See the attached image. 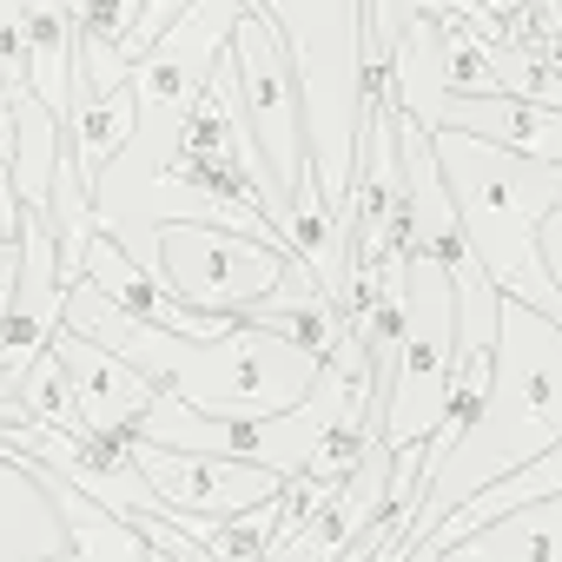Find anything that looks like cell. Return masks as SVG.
Returning <instances> with one entry per match:
<instances>
[{
	"mask_svg": "<svg viewBox=\"0 0 562 562\" xmlns=\"http://www.w3.org/2000/svg\"><path fill=\"white\" fill-rule=\"evenodd\" d=\"M60 325L87 331L93 345H106L113 358H126L133 371H146L159 391H172L205 417H285L318 391L325 371V358H312L299 338L271 325H232L218 338H179L166 325H146L120 312L93 278L67 285Z\"/></svg>",
	"mask_w": 562,
	"mask_h": 562,
	"instance_id": "obj_1",
	"label": "cell"
},
{
	"mask_svg": "<svg viewBox=\"0 0 562 562\" xmlns=\"http://www.w3.org/2000/svg\"><path fill=\"white\" fill-rule=\"evenodd\" d=\"M549 450H562V318H549L542 305H522V299L503 292L490 397H483L470 437L437 463V476L424 490L417 536L443 529L463 503H476L490 483L542 463Z\"/></svg>",
	"mask_w": 562,
	"mask_h": 562,
	"instance_id": "obj_2",
	"label": "cell"
},
{
	"mask_svg": "<svg viewBox=\"0 0 562 562\" xmlns=\"http://www.w3.org/2000/svg\"><path fill=\"white\" fill-rule=\"evenodd\" d=\"M430 146H437L443 186L457 199V225H463L470 258L509 299L542 305L549 318H562V285L542 265V218L562 205V166L509 153V146L457 133V126L430 133Z\"/></svg>",
	"mask_w": 562,
	"mask_h": 562,
	"instance_id": "obj_3",
	"label": "cell"
},
{
	"mask_svg": "<svg viewBox=\"0 0 562 562\" xmlns=\"http://www.w3.org/2000/svg\"><path fill=\"white\" fill-rule=\"evenodd\" d=\"M251 8L285 34L305 74V126H312L318 186L345 225L358 159H364V126H371V47H364L371 0H251Z\"/></svg>",
	"mask_w": 562,
	"mask_h": 562,
	"instance_id": "obj_4",
	"label": "cell"
},
{
	"mask_svg": "<svg viewBox=\"0 0 562 562\" xmlns=\"http://www.w3.org/2000/svg\"><path fill=\"white\" fill-rule=\"evenodd\" d=\"M450 345H457V271L430 251H411L404 331H397L384 397H378V437L391 457L437 437L443 404H450Z\"/></svg>",
	"mask_w": 562,
	"mask_h": 562,
	"instance_id": "obj_5",
	"label": "cell"
},
{
	"mask_svg": "<svg viewBox=\"0 0 562 562\" xmlns=\"http://www.w3.org/2000/svg\"><path fill=\"white\" fill-rule=\"evenodd\" d=\"M232 74H238V100H245V126H251V146L258 159L271 166V179L285 186L292 212H299V192L318 186V159H312V126H305V74L258 8L232 27V47H225Z\"/></svg>",
	"mask_w": 562,
	"mask_h": 562,
	"instance_id": "obj_6",
	"label": "cell"
},
{
	"mask_svg": "<svg viewBox=\"0 0 562 562\" xmlns=\"http://www.w3.org/2000/svg\"><path fill=\"white\" fill-rule=\"evenodd\" d=\"M285 245H265L251 232L232 225H205V218H172L159 225V278L172 285V299H186L205 318H245L251 305H265L285 285Z\"/></svg>",
	"mask_w": 562,
	"mask_h": 562,
	"instance_id": "obj_7",
	"label": "cell"
},
{
	"mask_svg": "<svg viewBox=\"0 0 562 562\" xmlns=\"http://www.w3.org/2000/svg\"><path fill=\"white\" fill-rule=\"evenodd\" d=\"M133 443V463L139 476L153 483V496L186 516V522H225V516H245L271 496H285L292 476H278L265 463H238V457H199V450H166V443H146V437H126Z\"/></svg>",
	"mask_w": 562,
	"mask_h": 562,
	"instance_id": "obj_8",
	"label": "cell"
},
{
	"mask_svg": "<svg viewBox=\"0 0 562 562\" xmlns=\"http://www.w3.org/2000/svg\"><path fill=\"white\" fill-rule=\"evenodd\" d=\"M54 351L74 378V404H80L87 437H133V424L153 411L159 384L146 371H133L126 358H113L106 345H93L87 331H74V325L54 331Z\"/></svg>",
	"mask_w": 562,
	"mask_h": 562,
	"instance_id": "obj_9",
	"label": "cell"
},
{
	"mask_svg": "<svg viewBox=\"0 0 562 562\" xmlns=\"http://www.w3.org/2000/svg\"><path fill=\"white\" fill-rule=\"evenodd\" d=\"M67 542L74 529L47 470L27 450H0V562H54Z\"/></svg>",
	"mask_w": 562,
	"mask_h": 562,
	"instance_id": "obj_10",
	"label": "cell"
},
{
	"mask_svg": "<svg viewBox=\"0 0 562 562\" xmlns=\"http://www.w3.org/2000/svg\"><path fill=\"white\" fill-rule=\"evenodd\" d=\"M424 133H476V139H496L509 153H529V159H549L562 166V113L555 106H536V100H516V93H490V100H457V93H437L424 113H417Z\"/></svg>",
	"mask_w": 562,
	"mask_h": 562,
	"instance_id": "obj_11",
	"label": "cell"
},
{
	"mask_svg": "<svg viewBox=\"0 0 562 562\" xmlns=\"http://www.w3.org/2000/svg\"><path fill=\"white\" fill-rule=\"evenodd\" d=\"M443 555L450 562H562V490L529 496L516 516H490Z\"/></svg>",
	"mask_w": 562,
	"mask_h": 562,
	"instance_id": "obj_12",
	"label": "cell"
},
{
	"mask_svg": "<svg viewBox=\"0 0 562 562\" xmlns=\"http://www.w3.org/2000/svg\"><path fill=\"white\" fill-rule=\"evenodd\" d=\"M133 126H139V100H133V80L120 93H74L67 120H60V153L80 166L87 186H100V172L133 146Z\"/></svg>",
	"mask_w": 562,
	"mask_h": 562,
	"instance_id": "obj_13",
	"label": "cell"
},
{
	"mask_svg": "<svg viewBox=\"0 0 562 562\" xmlns=\"http://www.w3.org/2000/svg\"><path fill=\"white\" fill-rule=\"evenodd\" d=\"M41 470H47V463H41ZM47 483H54V496H60V509H67V529H74L67 555H54V562H153V542L139 536V522L113 516L106 503H93L87 490H74V483L54 476V470H47Z\"/></svg>",
	"mask_w": 562,
	"mask_h": 562,
	"instance_id": "obj_14",
	"label": "cell"
},
{
	"mask_svg": "<svg viewBox=\"0 0 562 562\" xmlns=\"http://www.w3.org/2000/svg\"><path fill=\"white\" fill-rule=\"evenodd\" d=\"M14 397H21V411L34 417V424H54V430H74V437H87V424H80V404H74V378H67V364H60V351L47 345L21 378H14Z\"/></svg>",
	"mask_w": 562,
	"mask_h": 562,
	"instance_id": "obj_15",
	"label": "cell"
},
{
	"mask_svg": "<svg viewBox=\"0 0 562 562\" xmlns=\"http://www.w3.org/2000/svg\"><path fill=\"white\" fill-rule=\"evenodd\" d=\"M14 292H21V232L0 238V338H8V318H14Z\"/></svg>",
	"mask_w": 562,
	"mask_h": 562,
	"instance_id": "obj_16",
	"label": "cell"
},
{
	"mask_svg": "<svg viewBox=\"0 0 562 562\" xmlns=\"http://www.w3.org/2000/svg\"><path fill=\"white\" fill-rule=\"evenodd\" d=\"M14 232H21V192H14L8 159H0V238H14Z\"/></svg>",
	"mask_w": 562,
	"mask_h": 562,
	"instance_id": "obj_17",
	"label": "cell"
}]
</instances>
